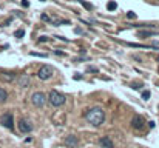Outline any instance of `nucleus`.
I'll return each instance as SVG.
<instances>
[{
  "instance_id": "nucleus-3",
  "label": "nucleus",
  "mask_w": 159,
  "mask_h": 148,
  "mask_svg": "<svg viewBox=\"0 0 159 148\" xmlns=\"http://www.w3.org/2000/svg\"><path fill=\"white\" fill-rule=\"evenodd\" d=\"M0 124H2L5 128H8V130L14 128V117H12V113L2 114V117H0Z\"/></svg>"
},
{
  "instance_id": "nucleus-2",
  "label": "nucleus",
  "mask_w": 159,
  "mask_h": 148,
  "mask_svg": "<svg viewBox=\"0 0 159 148\" xmlns=\"http://www.w3.org/2000/svg\"><path fill=\"white\" fill-rule=\"evenodd\" d=\"M48 102H50L53 106H62V105L65 103V96L62 93L53 90L50 93V96H48Z\"/></svg>"
},
{
  "instance_id": "nucleus-9",
  "label": "nucleus",
  "mask_w": 159,
  "mask_h": 148,
  "mask_svg": "<svg viewBox=\"0 0 159 148\" xmlns=\"http://www.w3.org/2000/svg\"><path fill=\"white\" fill-rule=\"evenodd\" d=\"M100 145L103 147V148H114V144H113V140L110 139L108 136H103V137H100Z\"/></svg>"
},
{
  "instance_id": "nucleus-13",
  "label": "nucleus",
  "mask_w": 159,
  "mask_h": 148,
  "mask_svg": "<svg viewBox=\"0 0 159 148\" xmlns=\"http://www.w3.org/2000/svg\"><path fill=\"white\" fill-rule=\"evenodd\" d=\"M6 97H8V94H6V91L0 88V102H5Z\"/></svg>"
},
{
  "instance_id": "nucleus-1",
  "label": "nucleus",
  "mask_w": 159,
  "mask_h": 148,
  "mask_svg": "<svg viewBox=\"0 0 159 148\" xmlns=\"http://www.w3.org/2000/svg\"><path fill=\"white\" fill-rule=\"evenodd\" d=\"M85 119H87V122L90 125L99 126V125L103 124V120H105V111H103L102 108H99V106H96V108H91V110L87 111Z\"/></svg>"
},
{
  "instance_id": "nucleus-25",
  "label": "nucleus",
  "mask_w": 159,
  "mask_h": 148,
  "mask_svg": "<svg viewBox=\"0 0 159 148\" xmlns=\"http://www.w3.org/2000/svg\"><path fill=\"white\" fill-rule=\"evenodd\" d=\"M156 60H158V62H159V56H158V59H156Z\"/></svg>"
},
{
  "instance_id": "nucleus-6",
  "label": "nucleus",
  "mask_w": 159,
  "mask_h": 148,
  "mask_svg": "<svg viewBox=\"0 0 159 148\" xmlns=\"http://www.w3.org/2000/svg\"><path fill=\"white\" fill-rule=\"evenodd\" d=\"M19 131L20 133H31L33 131V124L26 119H20L19 120Z\"/></svg>"
},
{
  "instance_id": "nucleus-22",
  "label": "nucleus",
  "mask_w": 159,
  "mask_h": 148,
  "mask_svg": "<svg viewBox=\"0 0 159 148\" xmlns=\"http://www.w3.org/2000/svg\"><path fill=\"white\" fill-rule=\"evenodd\" d=\"M46 40H48V37H40V39H39V42H40V43H43V42H46Z\"/></svg>"
},
{
  "instance_id": "nucleus-15",
  "label": "nucleus",
  "mask_w": 159,
  "mask_h": 148,
  "mask_svg": "<svg viewBox=\"0 0 159 148\" xmlns=\"http://www.w3.org/2000/svg\"><path fill=\"white\" fill-rule=\"evenodd\" d=\"M142 86H144V85H142L141 82H133V83H131V88H133V90H141Z\"/></svg>"
},
{
  "instance_id": "nucleus-21",
  "label": "nucleus",
  "mask_w": 159,
  "mask_h": 148,
  "mask_svg": "<svg viewBox=\"0 0 159 148\" xmlns=\"http://www.w3.org/2000/svg\"><path fill=\"white\" fill-rule=\"evenodd\" d=\"M42 20H45V22H51V19L48 17L46 14H42Z\"/></svg>"
},
{
  "instance_id": "nucleus-18",
  "label": "nucleus",
  "mask_w": 159,
  "mask_h": 148,
  "mask_svg": "<svg viewBox=\"0 0 159 148\" xmlns=\"http://www.w3.org/2000/svg\"><path fill=\"white\" fill-rule=\"evenodd\" d=\"M80 3H82V5H84V6H85V8H87V9H93V5H90V3H87V2H84V0H82V2H80Z\"/></svg>"
},
{
  "instance_id": "nucleus-23",
  "label": "nucleus",
  "mask_w": 159,
  "mask_h": 148,
  "mask_svg": "<svg viewBox=\"0 0 159 148\" xmlns=\"http://www.w3.org/2000/svg\"><path fill=\"white\" fill-rule=\"evenodd\" d=\"M88 71H91V73H98V70L93 68V66H88Z\"/></svg>"
},
{
  "instance_id": "nucleus-16",
  "label": "nucleus",
  "mask_w": 159,
  "mask_h": 148,
  "mask_svg": "<svg viewBox=\"0 0 159 148\" xmlns=\"http://www.w3.org/2000/svg\"><path fill=\"white\" fill-rule=\"evenodd\" d=\"M150 96H151V93H150L148 90H147V91H142V99H144V100H148Z\"/></svg>"
},
{
  "instance_id": "nucleus-24",
  "label": "nucleus",
  "mask_w": 159,
  "mask_h": 148,
  "mask_svg": "<svg viewBox=\"0 0 159 148\" xmlns=\"http://www.w3.org/2000/svg\"><path fill=\"white\" fill-rule=\"evenodd\" d=\"M54 54H56V56H64V52H62V51H59V50H57V51H54Z\"/></svg>"
},
{
  "instance_id": "nucleus-4",
  "label": "nucleus",
  "mask_w": 159,
  "mask_h": 148,
  "mask_svg": "<svg viewBox=\"0 0 159 148\" xmlns=\"http://www.w3.org/2000/svg\"><path fill=\"white\" fill-rule=\"evenodd\" d=\"M37 77H39L40 80H48V79H51V77H53V68H51V66H46V65L40 66V70L37 71Z\"/></svg>"
},
{
  "instance_id": "nucleus-10",
  "label": "nucleus",
  "mask_w": 159,
  "mask_h": 148,
  "mask_svg": "<svg viewBox=\"0 0 159 148\" xmlns=\"http://www.w3.org/2000/svg\"><path fill=\"white\" fill-rule=\"evenodd\" d=\"M16 74L14 73H2L0 74V80H3V82H11V80H14Z\"/></svg>"
},
{
  "instance_id": "nucleus-5",
  "label": "nucleus",
  "mask_w": 159,
  "mask_h": 148,
  "mask_svg": "<svg viewBox=\"0 0 159 148\" xmlns=\"http://www.w3.org/2000/svg\"><path fill=\"white\" fill-rule=\"evenodd\" d=\"M31 102H33L34 106H43L45 102H46V96H45L43 93L37 91V93H34L33 96H31Z\"/></svg>"
},
{
  "instance_id": "nucleus-20",
  "label": "nucleus",
  "mask_w": 159,
  "mask_h": 148,
  "mask_svg": "<svg viewBox=\"0 0 159 148\" xmlns=\"http://www.w3.org/2000/svg\"><path fill=\"white\" fill-rule=\"evenodd\" d=\"M31 56H36V57H46V54H39V52H31Z\"/></svg>"
},
{
  "instance_id": "nucleus-14",
  "label": "nucleus",
  "mask_w": 159,
  "mask_h": 148,
  "mask_svg": "<svg viewBox=\"0 0 159 148\" xmlns=\"http://www.w3.org/2000/svg\"><path fill=\"white\" fill-rule=\"evenodd\" d=\"M107 8H108V11H114V9L117 8V3H116V2H108Z\"/></svg>"
},
{
  "instance_id": "nucleus-11",
  "label": "nucleus",
  "mask_w": 159,
  "mask_h": 148,
  "mask_svg": "<svg viewBox=\"0 0 159 148\" xmlns=\"http://www.w3.org/2000/svg\"><path fill=\"white\" fill-rule=\"evenodd\" d=\"M30 83H31V80H30V77L28 76H22L19 79V86H23V88H28L30 86Z\"/></svg>"
},
{
  "instance_id": "nucleus-8",
  "label": "nucleus",
  "mask_w": 159,
  "mask_h": 148,
  "mask_svg": "<svg viewBox=\"0 0 159 148\" xmlns=\"http://www.w3.org/2000/svg\"><path fill=\"white\" fill-rule=\"evenodd\" d=\"M64 144H65L68 148H76V147H77V144H79V140H77V137H76L74 134H70V136L65 137Z\"/></svg>"
},
{
  "instance_id": "nucleus-17",
  "label": "nucleus",
  "mask_w": 159,
  "mask_h": 148,
  "mask_svg": "<svg viewBox=\"0 0 159 148\" xmlns=\"http://www.w3.org/2000/svg\"><path fill=\"white\" fill-rule=\"evenodd\" d=\"M23 34H25V31H23V29H17V31L14 32V36H16V37H23Z\"/></svg>"
},
{
  "instance_id": "nucleus-7",
  "label": "nucleus",
  "mask_w": 159,
  "mask_h": 148,
  "mask_svg": "<svg viewBox=\"0 0 159 148\" xmlns=\"http://www.w3.org/2000/svg\"><path fill=\"white\" fill-rule=\"evenodd\" d=\"M144 125H145V120H144V117L142 116H133V119H131V126H133L134 130H141V128H144Z\"/></svg>"
},
{
  "instance_id": "nucleus-19",
  "label": "nucleus",
  "mask_w": 159,
  "mask_h": 148,
  "mask_svg": "<svg viewBox=\"0 0 159 148\" xmlns=\"http://www.w3.org/2000/svg\"><path fill=\"white\" fill-rule=\"evenodd\" d=\"M127 17H128V19H136V12H133V11L127 12Z\"/></svg>"
},
{
  "instance_id": "nucleus-12",
  "label": "nucleus",
  "mask_w": 159,
  "mask_h": 148,
  "mask_svg": "<svg viewBox=\"0 0 159 148\" xmlns=\"http://www.w3.org/2000/svg\"><path fill=\"white\" fill-rule=\"evenodd\" d=\"M156 34H158V31H155V29H151V31H145V29L137 31V36L139 37H150V36H156Z\"/></svg>"
}]
</instances>
